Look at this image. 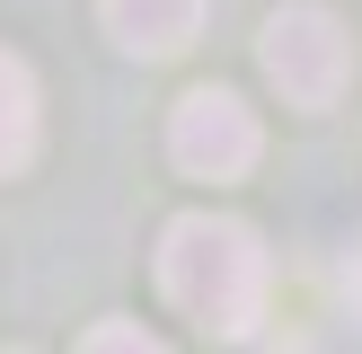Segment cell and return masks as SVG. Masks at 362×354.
<instances>
[{
    "instance_id": "1",
    "label": "cell",
    "mask_w": 362,
    "mask_h": 354,
    "mask_svg": "<svg viewBox=\"0 0 362 354\" xmlns=\"http://www.w3.org/2000/svg\"><path fill=\"white\" fill-rule=\"evenodd\" d=\"M159 283H168V301L204 336H230V346H239V336H257V319H265L274 266H265V248H257L247 222L186 212V222H168V239H159Z\"/></svg>"
},
{
    "instance_id": "2",
    "label": "cell",
    "mask_w": 362,
    "mask_h": 354,
    "mask_svg": "<svg viewBox=\"0 0 362 354\" xmlns=\"http://www.w3.org/2000/svg\"><path fill=\"white\" fill-rule=\"evenodd\" d=\"M257 62H265V80H274L292 106H336V98H345V80H354V35H345V18H336V9L292 0V9L265 18Z\"/></svg>"
},
{
    "instance_id": "3",
    "label": "cell",
    "mask_w": 362,
    "mask_h": 354,
    "mask_svg": "<svg viewBox=\"0 0 362 354\" xmlns=\"http://www.w3.org/2000/svg\"><path fill=\"white\" fill-rule=\"evenodd\" d=\"M257 115H247L230 88H194V98H177V115H168V159L186 177H247L257 169Z\"/></svg>"
},
{
    "instance_id": "4",
    "label": "cell",
    "mask_w": 362,
    "mask_h": 354,
    "mask_svg": "<svg viewBox=\"0 0 362 354\" xmlns=\"http://www.w3.org/2000/svg\"><path fill=\"white\" fill-rule=\"evenodd\" d=\"M194 27H204V0H106V35H115L124 53H141V62L186 53Z\"/></svg>"
},
{
    "instance_id": "5",
    "label": "cell",
    "mask_w": 362,
    "mask_h": 354,
    "mask_svg": "<svg viewBox=\"0 0 362 354\" xmlns=\"http://www.w3.org/2000/svg\"><path fill=\"white\" fill-rule=\"evenodd\" d=\"M35 159V80L18 53H0V177H18Z\"/></svg>"
},
{
    "instance_id": "6",
    "label": "cell",
    "mask_w": 362,
    "mask_h": 354,
    "mask_svg": "<svg viewBox=\"0 0 362 354\" xmlns=\"http://www.w3.org/2000/svg\"><path fill=\"white\" fill-rule=\"evenodd\" d=\"M80 354H168V346H159L151 328H133V319H106V328L80 336Z\"/></svg>"
},
{
    "instance_id": "7",
    "label": "cell",
    "mask_w": 362,
    "mask_h": 354,
    "mask_svg": "<svg viewBox=\"0 0 362 354\" xmlns=\"http://www.w3.org/2000/svg\"><path fill=\"white\" fill-rule=\"evenodd\" d=\"M354 301H362V266H354Z\"/></svg>"
}]
</instances>
